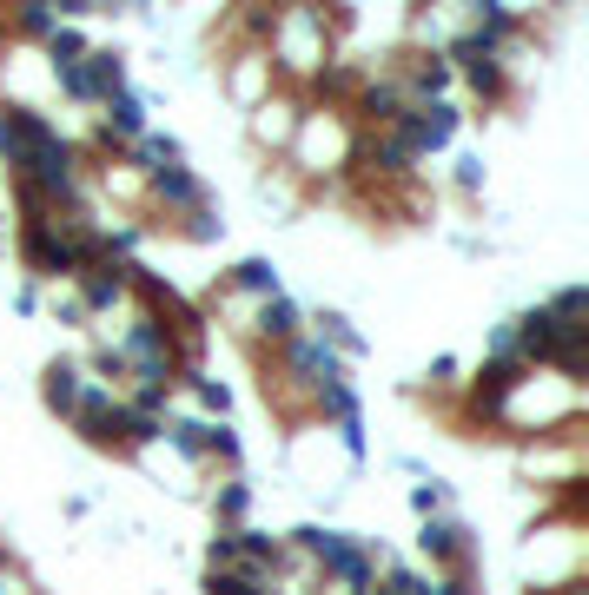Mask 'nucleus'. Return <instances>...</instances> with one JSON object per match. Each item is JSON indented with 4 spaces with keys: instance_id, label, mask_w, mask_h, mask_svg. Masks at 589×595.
Listing matches in <instances>:
<instances>
[{
    "instance_id": "f257e3e1",
    "label": "nucleus",
    "mask_w": 589,
    "mask_h": 595,
    "mask_svg": "<svg viewBox=\"0 0 589 595\" xmlns=\"http://www.w3.org/2000/svg\"><path fill=\"white\" fill-rule=\"evenodd\" d=\"M159 198L166 206H179V212H199V179H186V173H159Z\"/></svg>"
},
{
    "instance_id": "f03ea898",
    "label": "nucleus",
    "mask_w": 589,
    "mask_h": 595,
    "mask_svg": "<svg viewBox=\"0 0 589 595\" xmlns=\"http://www.w3.org/2000/svg\"><path fill=\"white\" fill-rule=\"evenodd\" d=\"M47 397H53L60 410H80V397H87V377H80L73 364H60V371L47 377Z\"/></svg>"
},
{
    "instance_id": "7ed1b4c3",
    "label": "nucleus",
    "mask_w": 589,
    "mask_h": 595,
    "mask_svg": "<svg viewBox=\"0 0 589 595\" xmlns=\"http://www.w3.org/2000/svg\"><path fill=\"white\" fill-rule=\"evenodd\" d=\"M139 126H146V120H139V100H106V133H113V139H139Z\"/></svg>"
},
{
    "instance_id": "20e7f679",
    "label": "nucleus",
    "mask_w": 589,
    "mask_h": 595,
    "mask_svg": "<svg viewBox=\"0 0 589 595\" xmlns=\"http://www.w3.org/2000/svg\"><path fill=\"white\" fill-rule=\"evenodd\" d=\"M87 298H93V304H120V298H126V271H120V265H100V271L87 278Z\"/></svg>"
},
{
    "instance_id": "39448f33",
    "label": "nucleus",
    "mask_w": 589,
    "mask_h": 595,
    "mask_svg": "<svg viewBox=\"0 0 589 595\" xmlns=\"http://www.w3.org/2000/svg\"><path fill=\"white\" fill-rule=\"evenodd\" d=\"M424 549H431V556H457L464 543H457V529H451V523H431V529H424Z\"/></svg>"
},
{
    "instance_id": "423d86ee",
    "label": "nucleus",
    "mask_w": 589,
    "mask_h": 595,
    "mask_svg": "<svg viewBox=\"0 0 589 595\" xmlns=\"http://www.w3.org/2000/svg\"><path fill=\"white\" fill-rule=\"evenodd\" d=\"M259 331L285 337V331H292V304H278V298H272V304H265V324H259Z\"/></svg>"
},
{
    "instance_id": "0eeeda50",
    "label": "nucleus",
    "mask_w": 589,
    "mask_h": 595,
    "mask_svg": "<svg viewBox=\"0 0 589 595\" xmlns=\"http://www.w3.org/2000/svg\"><path fill=\"white\" fill-rule=\"evenodd\" d=\"M212 595H259V582H245V576H212Z\"/></svg>"
}]
</instances>
